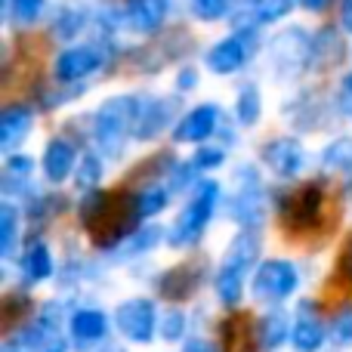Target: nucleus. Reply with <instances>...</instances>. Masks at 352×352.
<instances>
[{"instance_id":"1","label":"nucleus","mask_w":352,"mask_h":352,"mask_svg":"<svg viewBox=\"0 0 352 352\" xmlns=\"http://www.w3.org/2000/svg\"><path fill=\"white\" fill-rule=\"evenodd\" d=\"M140 102L142 96H111L96 109L90 121L93 146L105 158H121L130 140H136V118H140Z\"/></svg>"},{"instance_id":"2","label":"nucleus","mask_w":352,"mask_h":352,"mask_svg":"<svg viewBox=\"0 0 352 352\" xmlns=\"http://www.w3.org/2000/svg\"><path fill=\"white\" fill-rule=\"evenodd\" d=\"M256 256H260V235H256V229H241L229 241L223 263L217 269V278H213L217 297L223 300V306H229V309L241 306L244 281H248L250 269L256 266Z\"/></svg>"},{"instance_id":"3","label":"nucleus","mask_w":352,"mask_h":352,"mask_svg":"<svg viewBox=\"0 0 352 352\" xmlns=\"http://www.w3.org/2000/svg\"><path fill=\"white\" fill-rule=\"evenodd\" d=\"M219 198H223L219 182H213V179L195 182L192 198H188V204L179 210V217L173 219L170 232H167L170 248H192V244L204 235L207 223L213 219V213H217V207H219Z\"/></svg>"},{"instance_id":"4","label":"nucleus","mask_w":352,"mask_h":352,"mask_svg":"<svg viewBox=\"0 0 352 352\" xmlns=\"http://www.w3.org/2000/svg\"><path fill=\"white\" fill-rule=\"evenodd\" d=\"M115 59V47L105 37H96V41L87 43H74V47H65L53 62V78L59 84H84L87 78L99 74L102 68L111 65Z\"/></svg>"},{"instance_id":"5","label":"nucleus","mask_w":352,"mask_h":352,"mask_svg":"<svg viewBox=\"0 0 352 352\" xmlns=\"http://www.w3.org/2000/svg\"><path fill=\"white\" fill-rule=\"evenodd\" d=\"M269 68L278 78L291 80L297 74L309 72L316 62V37L306 28H285L269 41Z\"/></svg>"},{"instance_id":"6","label":"nucleus","mask_w":352,"mask_h":352,"mask_svg":"<svg viewBox=\"0 0 352 352\" xmlns=\"http://www.w3.org/2000/svg\"><path fill=\"white\" fill-rule=\"evenodd\" d=\"M266 186H263L256 167L241 164L235 170V192L229 198V217L235 219L241 229H260L266 219Z\"/></svg>"},{"instance_id":"7","label":"nucleus","mask_w":352,"mask_h":352,"mask_svg":"<svg viewBox=\"0 0 352 352\" xmlns=\"http://www.w3.org/2000/svg\"><path fill=\"white\" fill-rule=\"evenodd\" d=\"M260 50V37H256L254 28H232L229 37L217 41L204 56L207 72L219 74V78H229V74H238Z\"/></svg>"},{"instance_id":"8","label":"nucleus","mask_w":352,"mask_h":352,"mask_svg":"<svg viewBox=\"0 0 352 352\" xmlns=\"http://www.w3.org/2000/svg\"><path fill=\"white\" fill-rule=\"evenodd\" d=\"M300 287V272L294 263L287 260H263L250 281V294L254 300L266 306H278L281 300H287Z\"/></svg>"},{"instance_id":"9","label":"nucleus","mask_w":352,"mask_h":352,"mask_svg":"<svg viewBox=\"0 0 352 352\" xmlns=\"http://www.w3.org/2000/svg\"><path fill=\"white\" fill-rule=\"evenodd\" d=\"M115 328L121 331V337H127L130 343H152L155 331H161L158 306L148 297H130L115 309Z\"/></svg>"},{"instance_id":"10","label":"nucleus","mask_w":352,"mask_h":352,"mask_svg":"<svg viewBox=\"0 0 352 352\" xmlns=\"http://www.w3.org/2000/svg\"><path fill=\"white\" fill-rule=\"evenodd\" d=\"M219 121H223L219 105H213V102L195 105V109H188L186 115L176 121L173 142H182V146H201V142H207L219 130Z\"/></svg>"},{"instance_id":"11","label":"nucleus","mask_w":352,"mask_h":352,"mask_svg":"<svg viewBox=\"0 0 352 352\" xmlns=\"http://www.w3.org/2000/svg\"><path fill=\"white\" fill-rule=\"evenodd\" d=\"M263 164L278 179H297L306 167V148L297 136H278L263 146Z\"/></svg>"},{"instance_id":"12","label":"nucleus","mask_w":352,"mask_h":352,"mask_svg":"<svg viewBox=\"0 0 352 352\" xmlns=\"http://www.w3.org/2000/svg\"><path fill=\"white\" fill-rule=\"evenodd\" d=\"M300 0H238V6L232 10V28H266L275 25L297 6Z\"/></svg>"},{"instance_id":"13","label":"nucleus","mask_w":352,"mask_h":352,"mask_svg":"<svg viewBox=\"0 0 352 352\" xmlns=\"http://www.w3.org/2000/svg\"><path fill=\"white\" fill-rule=\"evenodd\" d=\"M170 0H127L124 3V28L140 37H152L170 19Z\"/></svg>"},{"instance_id":"14","label":"nucleus","mask_w":352,"mask_h":352,"mask_svg":"<svg viewBox=\"0 0 352 352\" xmlns=\"http://www.w3.org/2000/svg\"><path fill=\"white\" fill-rule=\"evenodd\" d=\"M176 109H179V99L173 96H142L140 118H136V140L148 142L161 136L173 124Z\"/></svg>"},{"instance_id":"15","label":"nucleus","mask_w":352,"mask_h":352,"mask_svg":"<svg viewBox=\"0 0 352 352\" xmlns=\"http://www.w3.org/2000/svg\"><path fill=\"white\" fill-rule=\"evenodd\" d=\"M281 217L291 229H312L322 217V188L303 186L300 192H294L287 201H281Z\"/></svg>"},{"instance_id":"16","label":"nucleus","mask_w":352,"mask_h":352,"mask_svg":"<svg viewBox=\"0 0 352 352\" xmlns=\"http://www.w3.org/2000/svg\"><path fill=\"white\" fill-rule=\"evenodd\" d=\"M78 148L72 146V142L65 140V136H53V140L43 146V158H41V167H43V176H47V182H53V186H59V182H65L68 176L78 170Z\"/></svg>"},{"instance_id":"17","label":"nucleus","mask_w":352,"mask_h":352,"mask_svg":"<svg viewBox=\"0 0 352 352\" xmlns=\"http://www.w3.org/2000/svg\"><path fill=\"white\" fill-rule=\"evenodd\" d=\"M68 337L74 346L87 349L109 337V316L102 309H78L68 318Z\"/></svg>"},{"instance_id":"18","label":"nucleus","mask_w":352,"mask_h":352,"mask_svg":"<svg viewBox=\"0 0 352 352\" xmlns=\"http://www.w3.org/2000/svg\"><path fill=\"white\" fill-rule=\"evenodd\" d=\"M31 127H34V109L25 102L6 105L0 111V148L3 152H12L16 146H22L28 140Z\"/></svg>"},{"instance_id":"19","label":"nucleus","mask_w":352,"mask_h":352,"mask_svg":"<svg viewBox=\"0 0 352 352\" xmlns=\"http://www.w3.org/2000/svg\"><path fill=\"white\" fill-rule=\"evenodd\" d=\"M324 337H328V331H324L322 318L316 316L312 303H303L300 316L294 318V331H291L294 349H297V352H318L324 346Z\"/></svg>"},{"instance_id":"20","label":"nucleus","mask_w":352,"mask_h":352,"mask_svg":"<svg viewBox=\"0 0 352 352\" xmlns=\"http://www.w3.org/2000/svg\"><path fill=\"white\" fill-rule=\"evenodd\" d=\"M90 10H87L80 0H65L62 6H56L53 12V34L59 37L62 43H72L74 37L84 34V28L90 25Z\"/></svg>"},{"instance_id":"21","label":"nucleus","mask_w":352,"mask_h":352,"mask_svg":"<svg viewBox=\"0 0 352 352\" xmlns=\"http://www.w3.org/2000/svg\"><path fill=\"white\" fill-rule=\"evenodd\" d=\"M198 287H201V266H195V263H182V266L164 272L158 281V291L164 294L167 300H173V303L192 297Z\"/></svg>"},{"instance_id":"22","label":"nucleus","mask_w":352,"mask_h":352,"mask_svg":"<svg viewBox=\"0 0 352 352\" xmlns=\"http://www.w3.org/2000/svg\"><path fill=\"white\" fill-rule=\"evenodd\" d=\"M291 331H294V324L287 322V312L278 309V306H272V309L263 316L260 328H256V337H260L263 352H275L281 343L287 340V337H291Z\"/></svg>"},{"instance_id":"23","label":"nucleus","mask_w":352,"mask_h":352,"mask_svg":"<svg viewBox=\"0 0 352 352\" xmlns=\"http://www.w3.org/2000/svg\"><path fill=\"white\" fill-rule=\"evenodd\" d=\"M56 263H53V254H50V248L43 241H31L28 248H25L22 254V278H28L31 285H37V281H47L50 275H53Z\"/></svg>"},{"instance_id":"24","label":"nucleus","mask_w":352,"mask_h":352,"mask_svg":"<svg viewBox=\"0 0 352 352\" xmlns=\"http://www.w3.org/2000/svg\"><path fill=\"white\" fill-rule=\"evenodd\" d=\"M235 118L241 127H256L263 118V96L256 84H244L235 96Z\"/></svg>"},{"instance_id":"25","label":"nucleus","mask_w":352,"mask_h":352,"mask_svg":"<svg viewBox=\"0 0 352 352\" xmlns=\"http://www.w3.org/2000/svg\"><path fill=\"white\" fill-rule=\"evenodd\" d=\"M0 6H3V19L10 25L28 28V25H34L41 19L47 0H0Z\"/></svg>"},{"instance_id":"26","label":"nucleus","mask_w":352,"mask_h":352,"mask_svg":"<svg viewBox=\"0 0 352 352\" xmlns=\"http://www.w3.org/2000/svg\"><path fill=\"white\" fill-rule=\"evenodd\" d=\"M170 188L167 186H158V182H152V186H146L140 195H136V213H140V219H148V217H158L161 210H164L167 204H170Z\"/></svg>"},{"instance_id":"27","label":"nucleus","mask_w":352,"mask_h":352,"mask_svg":"<svg viewBox=\"0 0 352 352\" xmlns=\"http://www.w3.org/2000/svg\"><path fill=\"white\" fill-rule=\"evenodd\" d=\"M322 164L337 173H352V136H340L331 146H324Z\"/></svg>"},{"instance_id":"28","label":"nucleus","mask_w":352,"mask_h":352,"mask_svg":"<svg viewBox=\"0 0 352 352\" xmlns=\"http://www.w3.org/2000/svg\"><path fill=\"white\" fill-rule=\"evenodd\" d=\"M99 179H102V158H99V152L80 155L78 170H74V186L80 192H93V188H99Z\"/></svg>"},{"instance_id":"29","label":"nucleus","mask_w":352,"mask_h":352,"mask_svg":"<svg viewBox=\"0 0 352 352\" xmlns=\"http://www.w3.org/2000/svg\"><path fill=\"white\" fill-rule=\"evenodd\" d=\"M16 241H19V210L6 201V204H0V256L10 260Z\"/></svg>"},{"instance_id":"30","label":"nucleus","mask_w":352,"mask_h":352,"mask_svg":"<svg viewBox=\"0 0 352 352\" xmlns=\"http://www.w3.org/2000/svg\"><path fill=\"white\" fill-rule=\"evenodd\" d=\"M238 0H192V12L201 22H219L223 16H232Z\"/></svg>"},{"instance_id":"31","label":"nucleus","mask_w":352,"mask_h":352,"mask_svg":"<svg viewBox=\"0 0 352 352\" xmlns=\"http://www.w3.org/2000/svg\"><path fill=\"white\" fill-rule=\"evenodd\" d=\"M192 164H195V170H198V173L217 170V167L226 164V148L223 146H204V142H201L198 152L192 155Z\"/></svg>"},{"instance_id":"32","label":"nucleus","mask_w":352,"mask_h":352,"mask_svg":"<svg viewBox=\"0 0 352 352\" xmlns=\"http://www.w3.org/2000/svg\"><path fill=\"white\" fill-rule=\"evenodd\" d=\"M31 170H34V161H31L28 155H10V158H6V167H3L6 188H10L12 182H28Z\"/></svg>"},{"instance_id":"33","label":"nucleus","mask_w":352,"mask_h":352,"mask_svg":"<svg viewBox=\"0 0 352 352\" xmlns=\"http://www.w3.org/2000/svg\"><path fill=\"white\" fill-rule=\"evenodd\" d=\"M158 241H161V229H158V226L140 229V232H133V235H130V241H127V254H146V250H152Z\"/></svg>"},{"instance_id":"34","label":"nucleus","mask_w":352,"mask_h":352,"mask_svg":"<svg viewBox=\"0 0 352 352\" xmlns=\"http://www.w3.org/2000/svg\"><path fill=\"white\" fill-rule=\"evenodd\" d=\"M182 334H186V312L170 309L161 318V337H164V340H182Z\"/></svg>"},{"instance_id":"35","label":"nucleus","mask_w":352,"mask_h":352,"mask_svg":"<svg viewBox=\"0 0 352 352\" xmlns=\"http://www.w3.org/2000/svg\"><path fill=\"white\" fill-rule=\"evenodd\" d=\"M331 337H334L337 343H352V306H346V309L337 312L334 324H331Z\"/></svg>"},{"instance_id":"36","label":"nucleus","mask_w":352,"mask_h":352,"mask_svg":"<svg viewBox=\"0 0 352 352\" xmlns=\"http://www.w3.org/2000/svg\"><path fill=\"white\" fill-rule=\"evenodd\" d=\"M337 102H340V111L346 118H352V72L343 74L340 80V96H337Z\"/></svg>"},{"instance_id":"37","label":"nucleus","mask_w":352,"mask_h":352,"mask_svg":"<svg viewBox=\"0 0 352 352\" xmlns=\"http://www.w3.org/2000/svg\"><path fill=\"white\" fill-rule=\"evenodd\" d=\"M198 68H179L176 72V90L179 93H188V90H195L198 87Z\"/></svg>"},{"instance_id":"38","label":"nucleus","mask_w":352,"mask_h":352,"mask_svg":"<svg viewBox=\"0 0 352 352\" xmlns=\"http://www.w3.org/2000/svg\"><path fill=\"white\" fill-rule=\"evenodd\" d=\"M182 352H219V349L213 346L207 337H188L186 346H182Z\"/></svg>"},{"instance_id":"39","label":"nucleus","mask_w":352,"mask_h":352,"mask_svg":"<svg viewBox=\"0 0 352 352\" xmlns=\"http://www.w3.org/2000/svg\"><path fill=\"white\" fill-rule=\"evenodd\" d=\"M340 28L346 34H352V0H343V6H340Z\"/></svg>"},{"instance_id":"40","label":"nucleus","mask_w":352,"mask_h":352,"mask_svg":"<svg viewBox=\"0 0 352 352\" xmlns=\"http://www.w3.org/2000/svg\"><path fill=\"white\" fill-rule=\"evenodd\" d=\"M331 3H334V0H300V6L309 10V12H324Z\"/></svg>"},{"instance_id":"41","label":"nucleus","mask_w":352,"mask_h":352,"mask_svg":"<svg viewBox=\"0 0 352 352\" xmlns=\"http://www.w3.org/2000/svg\"><path fill=\"white\" fill-rule=\"evenodd\" d=\"M0 352H28V346H25L22 340H6V343H3V349H0Z\"/></svg>"},{"instance_id":"42","label":"nucleus","mask_w":352,"mask_h":352,"mask_svg":"<svg viewBox=\"0 0 352 352\" xmlns=\"http://www.w3.org/2000/svg\"><path fill=\"white\" fill-rule=\"evenodd\" d=\"M99 352H124V349H118V346H105V349H99Z\"/></svg>"}]
</instances>
